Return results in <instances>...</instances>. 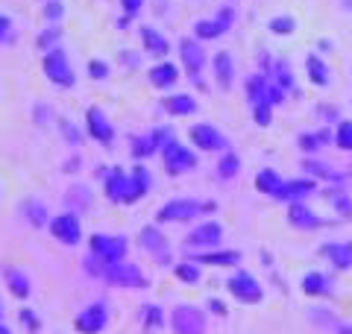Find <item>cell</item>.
<instances>
[{"label": "cell", "mask_w": 352, "mask_h": 334, "mask_svg": "<svg viewBox=\"0 0 352 334\" xmlns=\"http://www.w3.org/2000/svg\"><path fill=\"white\" fill-rule=\"evenodd\" d=\"M85 129H88V135H91L97 144H103V147H112L115 126H112V120H109V115H106L100 106H88L85 109Z\"/></svg>", "instance_id": "12"}, {"label": "cell", "mask_w": 352, "mask_h": 334, "mask_svg": "<svg viewBox=\"0 0 352 334\" xmlns=\"http://www.w3.org/2000/svg\"><path fill=\"white\" fill-rule=\"evenodd\" d=\"M302 167L308 173H314L317 179H329V182H344V173H338V170H332L326 162H302Z\"/></svg>", "instance_id": "36"}, {"label": "cell", "mask_w": 352, "mask_h": 334, "mask_svg": "<svg viewBox=\"0 0 352 334\" xmlns=\"http://www.w3.org/2000/svg\"><path fill=\"white\" fill-rule=\"evenodd\" d=\"M226 291L232 293L238 302H244V305H258L261 299H264L261 285L256 282V276L247 273V270H241V273H235V276H229V278H226Z\"/></svg>", "instance_id": "11"}, {"label": "cell", "mask_w": 352, "mask_h": 334, "mask_svg": "<svg viewBox=\"0 0 352 334\" xmlns=\"http://www.w3.org/2000/svg\"><path fill=\"white\" fill-rule=\"evenodd\" d=\"M338 147L340 150H352V120H344V124L338 126Z\"/></svg>", "instance_id": "47"}, {"label": "cell", "mask_w": 352, "mask_h": 334, "mask_svg": "<svg viewBox=\"0 0 352 334\" xmlns=\"http://www.w3.org/2000/svg\"><path fill=\"white\" fill-rule=\"evenodd\" d=\"M65 208L74 211V214H85V211L94 208V191L85 182H74L68 191H65Z\"/></svg>", "instance_id": "18"}, {"label": "cell", "mask_w": 352, "mask_h": 334, "mask_svg": "<svg viewBox=\"0 0 352 334\" xmlns=\"http://www.w3.org/2000/svg\"><path fill=\"white\" fill-rule=\"evenodd\" d=\"M238 170H241V159L232 150H226L217 162V176L220 179H232V176H238Z\"/></svg>", "instance_id": "35"}, {"label": "cell", "mask_w": 352, "mask_h": 334, "mask_svg": "<svg viewBox=\"0 0 352 334\" xmlns=\"http://www.w3.org/2000/svg\"><path fill=\"white\" fill-rule=\"evenodd\" d=\"M214 80H217V85L223 88V91L232 88V53L229 50L214 53Z\"/></svg>", "instance_id": "26"}, {"label": "cell", "mask_w": 352, "mask_h": 334, "mask_svg": "<svg viewBox=\"0 0 352 334\" xmlns=\"http://www.w3.org/2000/svg\"><path fill=\"white\" fill-rule=\"evenodd\" d=\"M0 197H3V188H0Z\"/></svg>", "instance_id": "55"}, {"label": "cell", "mask_w": 352, "mask_h": 334, "mask_svg": "<svg viewBox=\"0 0 352 334\" xmlns=\"http://www.w3.org/2000/svg\"><path fill=\"white\" fill-rule=\"evenodd\" d=\"M323 141H326V132H317V135L305 132V135H300V150L314 153V150H320V147H323Z\"/></svg>", "instance_id": "43"}, {"label": "cell", "mask_w": 352, "mask_h": 334, "mask_svg": "<svg viewBox=\"0 0 352 334\" xmlns=\"http://www.w3.org/2000/svg\"><path fill=\"white\" fill-rule=\"evenodd\" d=\"M138 247L144 249L159 267H170V243L159 226H144L138 232Z\"/></svg>", "instance_id": "9"}, {"label": "cell", "mask_w": 352, "mask_h": 334, "mask_svg": "<svg viewBox=\"0 0 352 334\" xmlns=\"http://www.w3.org/2000/svg\"><path fill=\"white\" fill-rule=\"evenodd\" d=\"M50 235L53 241H59L62 247H80L82 243V220L74 211H62V214L50 217Z\"/></svg>", "instance_id": "6"}, {"label": "cell", "mask_w": 352, "mask_h": 334, "mask_svg": "<svg viewBox=\"0 0 352 334\" xmlns=\"http://www.w3.org/2000/svg\"><path fill=\"white\" fill-rule=\"evenodd\" d=\"M126 249H129V241L124 235H103V232H94V235L88 238V255L82 258V270L94 278H103L106 267L126 258Z\"/></svg>", "instance_id": "1"}, {"label": "cell", "mask_w": 352, "mask_h": 334, "mask_svg": "<svg viewBox=\"0 0 352 334\" xmlns=\"http://www.w3.org/2000/svg\"><path fill=\"white\" fill-rule=\"evenodd\" d=\"M206 314L197 305H176L170 314L173 334H206Z\"/></svg>", "instance_id": "10"}, {"label": "cell", "mask_w": 352, "mask_h": 334, "mask_svg": "<svg viewBox=\"0 0 352 334\" xmlns=\"http://www.w3.org/2000/svg\"><path fill=\"white\" fill-rule=\"evenodd\" d=\"M256 188H258L261 194H267V197H276V199H279L285 182H282V176L273 170V167H264V170H258V176H256Z\"/></svg>", "instance_id": "27"}, {"label": "cell", "mask_w": 352, "mask_h": 334, "mask_svg": "<svg viewBox=\"0 0 352 334\" xmlns=\"http://www.w3.org/2000/svg\"><path fill=\"white\" fill-rule=\"evenodd\" d=\"M270 74V80L273 82H276L279 88H285V91H288V88H294V74L288 71V62H276V65H273V71H267Z\"/></svg>", "instance_id": "39"}, {"label": "cell", "mask_w": 352, "mask_h": 334, "mask_svg": "<svg viewBox=\"0 0 352 334\" xmlns=\"http://www.w3.org/2000/svg\"><path fill=\"white\" fill-rule=\"evenodd\" d=\"M223 32H226V27L220 24L217 18L214 21H197V24H194V38L197 41H212L217 36H223Z\"/></svg>", "instance_id": "34"}, {"label": "cell", "mask_w": 352, "mask_h": 334, "mask_svg": "<svg viewBox=\"0 0 352 334\" xmlns=\"http://www.w3.org/2000/svg\"><path fill=\"white\" fill-rule=\"evenodd\" d=\"M252 118H256L258 126H270V120H273V106H270V103H252Z\"/></svg>", "instance_id": "44"}, {"label": "cell", "mask_w": 352, "mask_h": 334, "mask_svg": "<svg viewBox=\"0 0 352 334\" xmlns=\"http://www.w3.org/2000/svg\"><path fill=\"white\" fill-rule=\"evenodd\" d=\"M41 15H44V21H47V24H62L65 15H68V9H65L62 0H44Z\"/></svg>", "instance_id": "38"}, {"label": "cell", "mask_w": 352, "mask_h": 334, "mask_svg": "<svg viewBox=\"0 0 352 334\" xmlns=\"http://www.w3.org/2000/svg\"><path fill=\"white\" fill-rule=\"evenodd\" d=\"M85 68H88V76H91L94 82H103V80H109V74H112V71H109V65H106L103 59H88Z\"/></svg>", "instance_id": "42"}, {"label": "cell", "mask_w": 352, "mask_h": 334, "mask_svg": "<svg viewBox=\"0 0 352 334\" xmlns=\"http://www.w3.org/2000/svg\"><path fill=\"white\" fill-rule=\"evenodd\" d=\"M147 80L153 88H159V91H164V88L176 85V80H179V71H176L173 62H156L153 68L147 71Z\"/></svg>", "instance_id": "20"}, {"label": "cell", "mask_w": 352, "mask_h": 334, "mask_svg": "<svg viewBox=\"0 0 352 334\" xmlns=\"http://www.w3.org/2000/svg\"><path fill=\"white\" fill-rule=\"evenodd\" d=\"M21 322H24V329L30 334H38L41 331V320L36 317V311H32V308H21Z\"/></svg>", "instance_id": "46"}, {"label": "cell", "mask_w": 352, "mask_h": 334, "mask_svg": "<svg viewBox=\"0 0 352 334\" xmlns=\"http://www.w3.org/2000/svg\"><path fill=\"white\" fill-rule=\"evenodd\" d=\"M217 205L212 203V199H206V203H200V199H191V197H176V199H168L159 214H156V223H188L194 217L200 214H212Z\"/></svg>", "instance_id": "2"}, {"label": "cell", "mask_w": 352, "mask_h": 334, "mask_svg": "<svg viewBox=\"0 0 352 334\" xmlns=\"http://www.w3.org/2000/svg\"><path fill=\"white\" fill-rule=\"evenodd\" d=\"M3 278H6V291L12 293L15 299H30L32 282H30V276H27L24 270H18V267H6Z\"/></svg>", "instance_id": "21"}, {"label": "cell", "mask_w": 352, "mask_h": 334, "mask_svg": "<svg viewBox=\"0 0 352 334\" xmlns=\"http://www.w3.org/2000/svg\"><path fill=\"white\" fill-rule=\"evenodd\" d=\"M188 138H191V144L200 153H226L229 150L226 147V138L220 135V129L212 126V124H194L188 129Z\"/></svg>", "instance_id": "13"}, {"label": "cell", "mask_w": 352, "mask_h": 334, "mask_svg": "<svg viewBox=\"0 0 352 334\" xmlns=\"http://www.w3.org/2000/svg\"><path fill=\"white\" fill-rule=\"evenodd\" d=\"M208 311H212V314H217V317H226V305L220 302V299H208Z\"/></svg>", "instance_id": "51"}, {"label": "cell", "mask_w": 352, "mask_h": 334, "mask_svg": "<svg viewBox=\"0 0 352 334\" xmlns=\"http://www.w3.org/2000/svg\"><path fill=\"white\" fill-rule=\"evenodd\" d=\"M153 191V176L144 164H135L129 170V191H126V199H124V205H135L138 199H144L147 194Z\"/></svg>", "instance_id": "17"}, {"label": "cell", "mask_w": 352, "mask_h": 334, "mask_svg": "<svg viewBox=\"0 0 352 334\" xmlns=\"http://www.w3.org/2000/svg\"><path fill=\"white\" fill-rule=\"evenodd\" d=\"M56 126H59V132L65 135V141H68L71 147H80V144H82V132L76 129L65 115H56Z\"/></svg>", "instance_id": "40"}, {"label": "cell", "mask_w": 352, "mask_h": 334, "mask_svg": "<svg viewBox=\"0 0 352 334\" xmlns=\"http://www.w3.org/2000/svg\"><path fill=\"white\" fill-rule=\"evenodd\" d=\"M103 282L109 287H129V291H147V287H150L147 273L141 270L135 261H126V258L112 264V267H106Z\"/></svg>", "instance_id": "4"}, {"label": "cell", "mask_w": 352, "mask_h": 334, "mask_svg": "<svg viewBox=\"0 0 352 334\" xmlns=\"http://www.w3.org/2000/svg\"><path fill=\"white\" fill-rule=\"evenodd\" d=\"M41 71H44V80H47L50 85H56V88H74V82H76V71H74L71 56L65 47L44 53Z\"/></svg>", "instance_id": "3"}, {"label": "cell", "mask_w": 352, "mask_h": 334, "mask_svg": "<svg viewBox=\"0 0 352 334\" xmlns=\"http://www.w3.org/2000/svg\"><path fill=\"white\" fill-rule=\"evenodd\" d=\"M62 36H65L62 24H47V27H44V30L38 32V36H36V50L50 53V50L62 47Z\"/></svg>", "instance_id": "28"}, {"label": "cell", "mask_w": 352, "mask_h": 334, "mask_svg": "<svg viewBox=\"0 0 352 334\" xmlns=\"http://www.w3.org/2000/svg\"><path fill=\"white\" fill-rule=\"evenodd\" d=\"M173 276L185 285H200L203 282V270L197 261H182V264H173Z\"/></svg>", "instance_id": "32"}, {"label": "cell", "mask_w": 352, "mask_h": 334, "mask_svg": "<svg viewBox=\"0 0 352 334\" xmlns=\"http://www.w3.org/2000/svg\"><path fill=\"white\" fill-rule=\"evenodd\" d=\"M302 291L308 296H329V293H332V285H329V278L320 276V273H308L302 278Z\"/></svg>", "instance_id": "31"}, {"label": "cell", "mask_w": 352, "mask_h": 334, "mask_svg": "<svg viewBox=\"0 0 352 334\" xmlns=\"http://www.w3.org/2000/svg\"><path fill=\"white\" fill-rule=\"evenodd\" d=\"M220 238H223V226L220 223H203V226H197L194 232H188V238H185V247L188 249H214Z\"/></svg>", "instance_id": "15"}, {"label": "cell", "mask_w": 352, "mask_h": 334, "mask_svg": "<svg viewBox=\"0 0 352 334\" xmlns=\"http://www.w3.org/2000/svg\"><path fill=\"white\" fill-rule=\"evenodd\" d=\"M314 188H317V182H311V179H294V182H285L279 199H291V203H300L302 197L314 194Z\"/></svg>", "instance_id": "30"}, {"label": "cell", "mask_w": 352, "mask_h": 334, "mask_svg": "<svg viewBox=\"0 0 352 334\" xmlns=\"http://www.w3.org/2000/svg\"><path fill=\"white\" fill-rule=\"evenodd\" d=\"M305 68H308V80H311L314 85H329V74H326V65L320 62V59H317V56L311 53V56H308V59H305Z\"/></svg>", "instance_id": "37"}, {"label": "cell", "mask_w": 352, "mask_h": 334, "mask_svg": "<svg viewBox=\"0 0 352 334\" xmlns=\"http://www.w3.org/2000/svg\"><path fill=\"white\" fill-rule=\"evenodd\" d=\"M120 9H124L129 18H135L141 9H144V0H120Z\"/></svg>", "instance_id": "49"}, {"label": "cell", "mask_w": 352, "mask_h": 334, "mask_svg": "<svg viewBox=\"0 0 352 334\" xmlns=\"http://www.w3.org/2000/svg\"><path fill=\"white\" fill-rule=\"evenodd\" d=\"M3 314H6V308H3V299H0V320H3Z\"/></svg>", "instance_id": "54"}, {"label": "cell", "mask_w": 352, "mask_h": 334, "mask_svg": "<svg viewBox=\"0 0 352 334\" xmlns=\"http://www.w3.org/2000/svg\"><path fill=\"white\" fill-rule=\"evenodd\" d=\"M323 255H329V261L338 270H349L352 267V243H329V247H323Z\"/></svg>", "instance_id": "29"}, {"label": "cell", "mask_w": 352, "mask_h": 334, "mask_svg": "<svg viewBox=\"0 0 352 334\" xmlns=\"http://www.w3.org/2000/svg\"><path fill=\"white\" fill-rule=\"evenodd\" d=\"M162 164L170 176H182V173H191L197 167V155L185 147L182 141H176V135L162 147Z\"/></svg>", "instance_id": "5"}, {"label": "cell", "mask_w": 352, "mask_h": 334, "mask_svg": "<svg viewBox=\"0 0 352 334\" xmlns=\"http://www.w3.org/2000/svg\"><path fill=\"white\" fill-rule=\"evenodd\" d=\"M162 109L170 118H188L197 111V100L191 94H168V97H162Z\"/></svg>", "instance_id": "22"}, {"label": "cell", "mask_w": 352, "mask_h": 334, "mask_svg": "<svg viewBox=\"0 0 352 334\" xmlns=\"http://www.w3.org/2000/svg\"><path fill=\"white\" fill-rule=\"evenodd\" d=\"M232 18H235V12H232V9H229V6H226V9H220V12H217V21H220V24H223L226 30L232 27Z\"/></svg>", "instance_id": "50"}, {"label": "cell", "mask_w": 352, "mask_h": 334, "mask_svg": "<svg viewBox=\"0 0 352 334\" xmlns=\"http://www.w3.org/2000/svg\"><path fill=\"white\" fill-rule=\"evenodd\" d=\"M141 47H144L150 56H164L170 50V44L156 27H141Z\"/></svg>", "instance_id": "25"}, {"label": "cell", "mask_w": 352, "mask_h": 334, "mask_svg": "<svg viewBox=\"0 0 352 334\" xmlns=\"http://www.w3.org/2000/svg\"><path fill=\"white\" fill-rule=\"evenodd\" d=\"M288 223H291L294 229H317V226H323V220L317 217L311 208H305L302 203H291Z\"/></svg>", "instance_id": "24"}, {"label": "cell", "mask_w": 352, "mask_h": 334, "mask_svg": "<svg viewBox=\"0 0 352 334\" xmlns=\"http://www.w3.org/2000/svg\"><path fill=\"white\" fill-rule=\"evenodd\" d=\"M12 24H15L12 18H9L6 12H0V44H6L9 38H12Z\"/></svg>", "instance_id": "48"}, {"label": "cell", "mask_w": 352, "mask_h": 334, "mask_svg": "<svg viewBox=\"0 0 352 334\" xmlns=\"http://www.w3.org/2000/svg\"><path fill=\"white\" fill-rule=\"evenodd\" d=\"M53 109L47 106V103H38V106H32V120H36L38 126H47V124H53Z\"/></svg>", "instance_id": "45"}, {"label": "cell", "mask_w": 352, "mask_h": 334, "mask_svg": "<svg viewBox=\"0 0 352 334\" xmlns=\"http://www.w3.org/2000/svg\"><path fill=\"white\" fill-rule=\"evenodd\" d=\"M173 138V129L170 126H153L144 135H135L129 141V150H132V159L141 162V159H150V155L162 153V147Z\"/></svg>", "instance_id": "7"}, {"label": "cell", "mask_w": 352, "mask_h": 334, "mask_svg": "<svg viewBox=\"0 0 352 334\" xmlns=\"http://www.w3.org/2000/svg\"><path fill=\"white\" fill-rule=\"evenodd\" d=\"M126 191H129V173L124 170V167H112V170H106V176H103V194H106L109 203L124 205Z\"/></svg>", "instance_id": "16"}, {"label": "cell", "mask_w": 352, "mask_h": 334, "mask_svg": "<svg viewBox=\"0 0 352 334\" xmlns=\"http://www.w3.org/2000/svg\"><path fill=\"white\" fill-rule=\"evenodd\" d=\"M0 334H12V329H9L6 322H0Z\"/></svg>", "instance_id": "53"}, {"label": "cell", "mask_w": 352, "mask_h": 334, "mask_svg": "<svg viewBox=\"0 0 352 334\" xmlns=\"http://www.w3.org/2000/svg\"><path fill=\"white\" fill-rule=\"evenodd\" d=\"M80 162H82L80 155H74V159H68V164H65L62 170H65V173H76V170H80Z\"/></svg>", "instance_id": "52"}, {"label": "cell", "mask_w": 352, "mask_h": 334, "mask_svg": "<svg viewBox=\"0 0 352 334\" xmlns=\"http://www.w3.org/2000/svg\"><path fill=\"white\" fill-rule=\"evenodd\" d=\"M191 261L197 264H214V267H238L241 264V252L238 249H223V252H197V255H188Z\"/></svg>", "instance_id": "23"}, {"label": "cell", "mask_w": 352, "mask_h": 334, "mask_svg": "<svg viewBox=\"0 0 352 334\" xmlns=\"http://www.w3.org/2000/svg\"><path fill=\"white\" fill-rule=\"evenodd\" d=\"M141 326H144V331L147 334H153V331H159L162 326H164V311L159 308V305H144L141 308Z\"/></svg>", "instance_id": "33"}, {"label": "cell", "mask_w": 352, "mask_h": 334, "mask_svg": "<svg viewBox=\"0 0 352 334\" xmlns=\"http://www.w3.org/2000/svg\"><path fill=\"white\" fill-rule=\"evenodd\" d=\"M21 211H24V220L32 229H47L50 226V211H47V203H44L41 197H36V194L27 197Z\"/></svg>", "instance_id": "19"}, {"label": "cell", "mask_w": 352, "mask_h": 334, "mask_svg": "<svg viewBox=\"0 0 352 334\" xmlns=\"http://www.w3.org/2000/svg\"><path fill=\"white\" fill-rule=\"evenodd\" d=\"M74 329L80 334H100L109 329V305L103 299H94V302H88L80 314L74 317Z\"/></svg>", "instance_id": "8"}, {"label": "cell", "mask_w": 352, "mask_h": 334, "mask_svg": "<svg viewBox=\"0 0 352 334\" xmlns=\"http://www.w3.org/2000/svg\"><path fill=\"white\" fill-rule=\"evenodd\" d=\"M267 27H270V32H276V36H291V32L296 30V21L288 18V15H279V18H273Z\"/></svg>", "instance_id": "41"}, {"label": "cell", "mask_w": 352, "mask_h": 334, "mask_svg": "<svg viewBox=\"0 0 352 334\" xmlns=\"http://www.w3.org/2000/svg\"><path fill=\"white\" fill-rule=\"evenodd\" d=\"M179 59H182V68L191 80H200V71L206 68V47L203 41L191 38H179Z\"/></svg>", "instance_id": "14"}]
</instances>
